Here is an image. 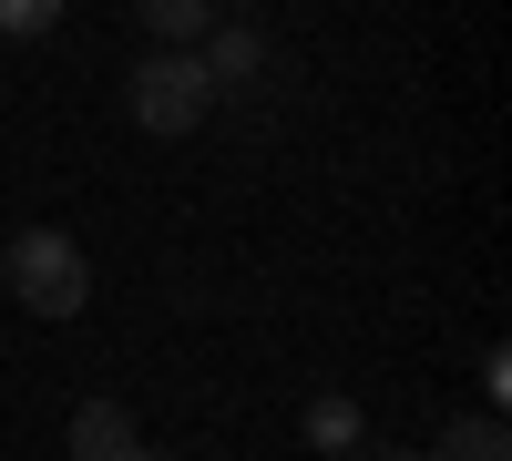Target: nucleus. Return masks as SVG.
<instances>
[{"mask_svg": "<svg viewBox=\"0 0 512 461\" xmlns=\"http://www.w3.org/2000/svg\"><path fill=\"white\" fill-rule=\"evenodd\" d=\"M0 287H11L31 318H82L93 267H82V246H72L62 226H21L11 246H0Z\"/></svg>", "mask_w": 512, "mask_h": 461, "instance_id": "1", "label": "nucleus"}, {"mask_svg": "<svg viewBox=\"0 0 512 461\" xmlns=\"http://www.w3.org/2000/svg\"><path fill=\"white\" fill-rule=\"evenodd\" d=\"M123 113H134L144 134L175 144V134H195V123L216 113V82H205V62H195V52H164V41H154V52L123 72Z\"/></svg>", "mask_w": 512, "mask_h": 461, "instance_id": "2", "label": "nucleus"}, {"mask_svg": "<svg viewBox=\"0 0 512 461\" xmlns=\"http://www.w3.org/2000/svg\"><path fill=\"white\" fill-rule=\"evenodd\" d=\"M144 441H134V410L123 400H82L72 410V461H134Z\"/></svg>", "mask_w": 512, "mask_h": 461, "instance_id": "3", "label": "nucleus"}, {"mask_svg": "<svg viewBox=\"0 0 512 461\" xmlns=\"http://www.w3.org/2000/svg\"><path fill=\"white\" fill-rule=\"evenodd\" d=\"M205 82H216V93H226V82H256V72H267V41H256L246 21H205Z\"/></svg>", "mask_w": 512, "mask_h": 461, "instance_id": "4", "label": "nucleus"}, {"mask_svg": "<svg viewBox=\"0 0 512 461\" xmlns=\"http://www.w3.org/2000/svg\"><path fill=\"white\" fill-rule=\"evenodd\" d=\"M431 461H512V431H502V410H472V421H451L431 441Z\"/></svg>", "mask_w": 512, "mask_h": 461, "instance_id": "5", "label": "nucleus"}, {"mask_svg": "<svg viewBox=\"0 0 512 461\" xmlns=\"http://www.w3.org/2000/svg\"><path fill=\"white\" fill-rule=\"evenodd\" d=\"M205 21H216L205 0H144V31L164 41V52H185V41H205Z\"/></svg>", "mask_w": 512, "mask_h": 461, "instance_id": "6", "label": "nucleus"}, {"mask_svg": "<svg viewBox=\"0 0 512 461\" xmlns=\"http://www.w3.org/2000/svg\"><path fill=\"white\" fill-rule=\"evenodd\" d=\"M62 21V0H0V31L11 41H31V31H52Z\"/></svg>", "mask_w": 512, "mask_h": 461, "instance_id": "7", "label": "nucleus"}, {"mask_svg": "<svg viewBox=\"0 0 512 461\" xmlns=\"http://www.w3.org/2000/svg\"><path fill=\"white\" fill-rule=\"evenodd\" d=\"M308 431H318V441H349L359 421H349V400H318V410H308Z\"/></svg>", "mask_w": 512, "mask_h": 461, "instance_id": "8", "label": "nucleus"}, {"mask_svg": "<svg viewBox=\"0 0 512 461\" xmlns=\"http://www.w3.org/2000/svg\"><path fill=\"white\" fill-rule=\"evenodd\" d=\"M359 461H420V451H390V441H379V451H359Z\"/></svg>", "mask_w": 512, "mask_h": 461, "instance_id": "9", "label": "nucleus"}, {"mask_svg": "<svg viewBox=\"0 0 512 461\" xmlns=\"http://www.w3.org/2000/svg\"><path fill=\"white\" fill-rule=\"evenodd\" d=\"M134 461H154V451H134Z\"/></svg>", "mask_w": 512, "mask_h": 461, "instance_id": "10", "label": "nucleus"}]
</instances>
